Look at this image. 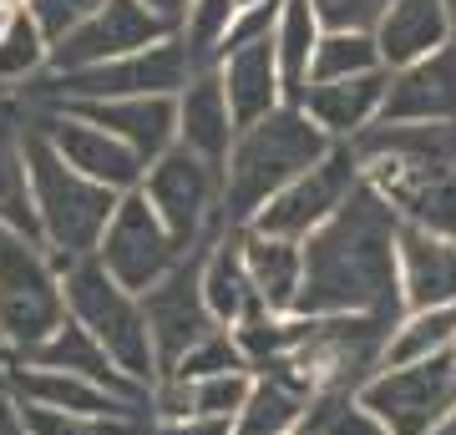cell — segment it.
<instances>
[{"instance_id":"6","label":"cell","mask_w":456,"mask_h":435,"mask_svg":"<svg viewBox=\"0 0 456 435\" xmlns=\"http://www.w3.org/2000/svg\"><path fill=\"white\" fill-rule=\"evenodd\" d=\"M66 324L61 269L41 243L0 233V350L26 359Z\"/></svg>"},{"instance_id":"8","label":"cell","mask_w":456,"mask_h":435,"mask_svg":"<svg viewBox=\"0 0 456 435\" xmlns=\"http://www.w3.org/2000/svg\"><path fill=\"white\" fill-rule=\"evenodd\" d=\"M137 193L163 218V228L178 238V248H203L213 233H224V167L203 162L188 147H167L158 162H147Z\"/></svg>"},{"instance_id":"7","label":"cell","mask_w":456,"mask_h":435,"mask_svg":"<svg viewBox=\"0 0 456 435\" xmlns=\"http://www.w3.org/2000/svg\"><path fill=\"white\" fill-rule=\"evenodd\" d=\"M193 77V61L178 36L158 46L117 56V61L66 71V77H41V107H77V101H127V97H178Z\"/></svg>"},{"instance_id":"23","label":"cell","mask_w":456,"mask_h":435,"mask_svg":"<svg viewBox=\"0 0 456 435\" xmlns=\"http://www.w3.org/2000/svg\"><path fill=\"white\" fill-rule=\"evenodd\" d=\"M233 137H239V122L228 112L218 71H213V66L208 71H193L188 86L178 92V147L198 152V157L213 162V167H224Z\"/></svg>"},{"instance_id":"3","label":"cell","mask_w":456,"mask_h":435,"mask_svg":"<svg viewBox=\"0 0 456 435\" xmlns=\"http://www.w3.org/2000/svg\"><path fill=\"white\" fill-rule=\"evenodd\" d=\"M330 147L335 142L305 117V107L289 101L239 127L224 162V208H218L224 228H248L294 178H305L320 157H330Z\"/></svg>"},{"instance_id":"35","label":"cell","mask_w":456,"mask_h":435,"mask_svg":"<svg viewBox=\"0 0 456 435\" xmlns=\"http://www.w3.org/2000/svg\"><path fill=\"white\" fill-rule=\"evenodd\" d=\"M233 370H248L244 350H239V339H233V329H213L208 339H198L193 350L173 365V380H208V375H233ZM254 375V370H248ZM163 380V375H158Z\"/></svg>"},{"instance_id":"27","label":"cell","mask_w":456,"mask_h":435,"mask_svg":"<svg viewBox=\"0 0 456 435\" xmlns=\"http://www.w3.org/2000/svg\"><path fill=\"white\" fill-rule=\"evenodd\" d=\"M320 16H314L310 0H284L274 20V61H279V81H284V101L299 107L305 92H310V66L314 51H320Z\"/></svg>"},{"instance_id":"13","label":"cell","mask_w":456,"mask_h":435,"mask_svg":"<svg viewBox=\"0 0 456 435\" xmlns=\"http://www.w3.org/2000/svg\"><path fill=\"white\" fill-rule=\"evenodd\" d=\"M198 254L203 248H193L163 284L137 294L147 314V334H152V355H158V375H167L198 339H208L218 329L208 304H203V289H198Z\"/></svg>"},{"instance_id":"28","label":"cell","mask_w":456,"mask_h":435,"mask_svg":"<svg viewBox=\"0 0 456 435\" xmlns=\"http://www.w3.org/2000/svg\"><path fill=\"white\" fill-rule=\"evenodd\" d=\"M456 350V304L452 309H411L401 314L386 339V359L380 370H395V365H421V359L452 355Z\"/></svg>"},{"instance_id":"5","label":"cell","mask_w":456,"mask_h":435,"mask_svg":"<svg viewBox=\"0 0 456 435\" xmlns=\"http://www.w3.org/2000/svg\"><path fill=\"white\" fill-rule=\"evenodd\" d=\"M61 294L66 319L82 324L132 385H158V355H152V334H147V314L137 294L122 289L97 258H77L71 269H61Z\"/></svg>"},{"instance_id":"41","label":"cell","mask_w":456,"mask_h":435,"mask_svg":"<svg viewBox=\"0 0 456 435\" xmlns=\"http://www.w3.org/2000/svg\"><path fill=\"white\" fill-rule=\"evenodd\" d=\"M0 435H26V425L16 420V410H11V400H5V410H0Z\"/></svg>"},{"instance_id":"45","label":"cell","mask_w":456,"mask_h":435,"mask_svg":"<svg viewBox=\"0 0 456 435\" xmlns=\"http://www.w3.org/2000/svg\"><path fill=\"white\" fill-rule=\"evenodd\" d=\"M452 20H456V0H452Z\"/></svg>"},{"instance_id":"47","label":"cell","mask_w":456,"mask_h":435,"mask_svg":"<svg viewBox=\"0 0 456 435\" xmlns=\"http://www.w3.org/2000/svg\"><path fill=\"white\" fill-rule=\"evenodd\" d=\"M452 365H456V350H452Z\"/></svg>"},{"instance_id":"26","label":"cell","mask_w":456,"mask_h":435,"mask_svg":"<svg viewBox=\"0 0 456 435\" xmlns=\"http://www.w3.org/2000/svg\"><path fill=\"white\" fill-rule=\"evenodd\" d=\"M26 365L82 375V380H97V385H107L112 395H127V400H142V405H147V390H142V385H132L127 375L112 365V355H107V350H102V344L86 334L77 319H66L61 329L46 339V344H36L31 355H26Z\"/></svg>"},{"instance_id":"36","label":"cell","mask_w":456,"mask_h":435,"mask_svg":"<svg viewBox=\"0 0 456 435\" xmlns=\"http://www.w3.org/2000/svg\"><path fill=\"white\" fill-rule=\"evenodd\" d=\"M102 5H107V0H26V16H31L36 26H41V36L56 46V41H66L77 26H86Z\"/></svg>"},{"instance_id":"2","label":"cell","mask_w":456,"mask_h":435,"mask_svg":"<svg viewBox=\"0 0 456 435\" xmlns=\"http://www.w3.org/2000/svg\"><path fill=\"white\" fill-rule=\"evenodd\" d=\"M360 178L395 208L401 223L456 238V122L386 127L375 122L350 142Z\"/></svg>"},{"instance_id":"38","label":"cell","mask_w":456,"mask_h":435,"mask_svg":"<svg viewBox=\"0 0 456 435\" xmlns=\"http://www.w3.org/2000/svg\"><path fill=\"white\" fill-rule=\"evenodd\" d=\"M320 435H386V425H380V420H370L355 400H350L345 410H330L325 431H320Z\"/></svg>"},{"instance_id":"1","label":"cell","mask_w":456,"mask_h":435,"mask_svg":"<svg viewBox=\"0 0 456 435\" xmlns=\"http://www.w3.org/2000/svg\"><path fill=\"white\" fill-rule=\"evenodd\" d=\"M395 233L401 218L370 182L360 178L335 218L305 238V289L294 314L330 319V314H380L401 319V274H395Z\"/></svg>"},{"instance_id":"37","label":"cell","mask_w":456,"mask_h":435,"mask_svg":"<svg viewBox=\"0 0 456 435\" xmlns=\"http://www.w3.org/2000/svg\"><path fill=\"white\" fill-rule=\"evenodd\" d=\"M314 16H320V26L325 31H365L375 36V26L386 20V11H391L395 0H310Z\"/></svg>"},{"instance_id":"11","label":"cell","mask_w":456,"mask_h":435,"mask_svg":"<svg viewBox=\"0 0 456 435\" xmlns=\"http://www.w3.org/2000/svg\"><path fill=\"white\" fill-rule=\"evenodd\" d=\"M355 188H360L355 152H350V147H330V157H320L305 178H294L248 228H254V233H269V238L305 243L310 233H320V228L350 203Z\"/></svg>"},{"instance_id":"14","label":"cell","mask_w":456,"mask_h":435,"mask_svg":"<svg viewBox=\"0 0 456 435\" xmlns=\"http://www.w3.org/2000/svg\"><path fill=\"white\" fill-rule=\"evenodd\" d=\"M31 127L46 137L56 152H61L66 167H77L82 178L102 182V188H112L117 197L122 193H137V182H142V157L132 152V147H122L112 137V132L92 127L86 117L77 112H61V107H41V112L31 117Z\"/></svg>"},{"instance_id":"33","label":"cell","mask_w":456,"mask_h":435,"mask_svg":"<svg viewBox=\"0 0 456 435\" xmlns=\"http://www.w3.org/2000/svg\"><path fill=\"white\" fill-rule=\"evenodd\" d=\"M188 385V420H228L244 410V400L254 395V375L233 370V375H208V380H183Z\"/></svg>"},{"instance_id":"29","label":"cell","mask_w":456,"mask_h":435,"mask_svg":"<svg viewBox=\"0 0 456 435\" xmlns=\"http://www.w3.org/2000/svg\"><path fill=\"white\" fill-rule=\"evenodd\" d=\"M305 410H310V400L294 385H284L274 375H254V395L233 415L228 435H294L299 420H305Z\"/></svg>"},{"instance_id":"34","label":"cell","mask_w":456,"mask_h":435,"mask_svg":"<svg viewBox=\"0 0 456 435\" xmlns=\"http://www.w3.org/2000/svg\"><path fill=\"white\" fill-rule=\"evenodd\" d=\"M26 435H142L147 420H102V415H66V410H36V405H11Z\"/></svg>"},{"instance_id":"39","label":"cell","mask_w":456,"mask_h":435,"mask_svg":"<svg viewBox=\"0 0 456 435\" xmlns=\"http://www.w3.org/2000/svg\"><path fill=\"white\" fill-rule=\"evenodd\" d=\"M142 435H228V420H147Z\"/></svg>"},{"instance_id":"30","label":"cell","mask_w":456,"mask_h":435,"mask_svg":"<svg viewBox=\"0 0 456 435\" xmlns=\"http://www.w3.org/2000/svg\"><path fill=\"white\" fill-rule=\"evenodd\" d=\"M51 61V41L41 36L26 11H11L5 16V31H0V92H16L26 81H41Z\"/></svg>"},{"instance_id":"40","label":"cell","mask_w":456,"mask_h":435,"mask_svg":"<svg viewBox=\"0 0 456 435\" xmlns=\"http://www.w3.org/2000/svg\"><path fill=\"white\" fill-rule=\"evenodd\" d=\"M137 5H147V11L167 26V31L178 36V26H183V16H188V5H193V0H137Z\"/></svg>"},{"instance_id":"9","label":"cell","mask_w":456,"mask_h":435,"mask_svg":"<svg viewBox=\"0 0 456 435\" xmlns=\"http://www.w3.org/2000/svg\"><path fill=\"white\" fill-rule=\"evenodd\" d=\"M355 405L386 425V435H431L456 410V365L452 355L375 370L355 390Z\"/></svg>"},{"instance_id":"16","label":"cell","mask_w":456,"mask_h":435,"mask_svg":"<svg viewBox=\"0 0 456 435\" xmlns=\"http://www.w3.org/2000/svg\"><path fill=\"white\" fill-rule=\"evenodd\" d=\"M386 127H431V122H456V41L431 51L426 61H411L391 71L386 101H380Z\"/></svg>"},{"instance_id":"25","label":"cell","mask_w":456,"mask_h":435,"mask_svg":"<svg viewBox=\"0 0 456 435\" xmlns=\"http://www.w3.org/2000/svg\"><path fill=\"white\" fill-rule=\"evenodd\" d=\"M0 233L41 243V223H36L31 203V167H26V122L5 101H0Z\"/></svg>"},{"instance_id":"19","label":"cell","mask_w":456,"mask_h":435,"mask_svg":"<svg viewBox=\"0 0 456 435\" xmlns=\"http://www.w3.org/2000/svg\"><path fill=\"white\" fill-rule=\"evenodd\" d=\"M61 112L86 117L92 127L112 132L122 147H132L137 157L158 162L167 147H178V97H127V101H77Z\"/></svg>"},{"instance_id":"20","label":"cell","mask_w":456,"mask_h":435,"mask_svg":"<svg viewBox=\"0 0 456 435\" xmlns=\"http://www.w3.org/2000/svg\"><path fill=\"white\" fill-rule=\"evenodd\" d=\"M391 71H365V77H345V81H320L305 92V117L325 132L335 147H350L365 127L380 122V101H386Z\"/></svg>"},{"instance_id":"17","label":"cell","mask_w":456,"mask_h":435,"mask_svg":"<svg viewBox=\"0 0 456 435\" xmlns=\"http://www.w3.org/2000/svg\"><path fill=\"white\" fill-rule=\"evenodd\" d=\"M395 274L401 309H452L456 304V238L431 228L401 223L395 233Z\"/></svg>"},{"instance_id":"31","label":"cell","mask_w":456,"mask_h":435,"mask_svg":"<svg viewBox=\"0 0 456 435\" xmlns=\"http://www.w3.org/2000/svg\"><path fill=\"white\" fill-rule=\"evenodd\" d=\"M233 20H239V0H193V5H188V16H183V26H178V41H183V51H188L193 71L218 66V51H224Z\"/></svg>"},{"instance_id":"21","label":"cell","mask_w":456,"mask_h":435,"mask_svg":"<svg viewBox=\"0 0 456 435\" xmlns=\"http://www.w3.org/2000/svg\"><path fill=\"white\" fill-rule=\"evenodd\" d=\"M456 41L452 0H395L386 20L375 26V46H380V66L401 71L411 61H426L431 51Z\"/></svg>"},{"instance_id":"43","label":"cell","mask_w":456,"mask_h":435,"mask_svg":"<svg viewBox=\"0 0 456 435\" xmlns=\"http://www.w3.org/2000/svg\"><path fill=\"white\" fill-rule=\"evenodd\" d=\"M11 11H26V0H0V16H11Z\"/></svg>"},{"instance_id":"15","label":"cell","mask_w":456,"mask_h":435,"mask_svg":"<svg viewBox=\"0 0 456 435\" xmlns=\"http://www.w3.org/2000/svg\"><path fill=\"white\" fill-rule=\"evenodd\" d=\"M5 400H11V405H36V410H66V415L147 420V405L142 400L112 395L107 385L82 380V375L41 370V365H26V359H16V365H11V375H5Z\"/></svg>"},{"instance_id":"10","label":"cell","mask_w":456,"mask_h":435,"mask_svg":"<svg viewBox=\"0 0 456 435\" xmlns=\"http://www.w3.org/2000/svg\"><path fill=\"white\" fill-rule=\"evenodd\" d=\"M188 254H193V248H178V238L163 228L158 213L147 208L142 193H122L117 197L112 223H107V233H102V243H97L92 258H97L122 289L147 294L152 284H163Z\"/></svg>"},{"instance_id":"18","label":"cell","mask_w":456,"mask_h":435,"mask_svg":"<svg viewBox=\"0 0 456 435\" xmlns=\"http://www.w3.org/2000/svg\"><path fill=\"white\" fill-rule=\"evenodd\" d=\"M198 289H203V304H208L218 329H244L248 319L264 314L259 294L248 284V269H244V228H224V233H213L203 243V254H198Z\"/></svg>"},{"instance_id":"22","label":"cell","mask_w":456,"mask_h":435,"mask_svg":"<svg viewBox=\"0 0 456 435\" xmlns=\"http://www.w3.org/2000/svg\"><path fill=\"white\" fill-rule=\"evenodd\" d=\"M213 71H218V81H224L228 112H233L239 127H248V122H259V117H269V112L284 107V81H279V61H274V36L224 51Z\"/></svg>"},{"instance_id":"24","label":"cell","mask_w":456,"mask_h":435,"mask_svg":"<svg viewBox=\"0 0 456 435\" xmlns=\"http://www.w3.org/2000/svg\"><path fill=\"white\" fill-rule=\"evenodd\" d=\"M244 269H248V284L259 294L264 314H279V319L294 314L299 289H305V243L269 238V233L244 228Z\"/></svg>"},{"instance_id":"48","label":"cell","mask_w":456,"mask_h":435,"mask_svg":"<svg viewBox=\"0 0 456 435\" xmlns=\"http://www.w3.org/2000/svg\"><path fill=\"white\" fill-rule=\"evenodd\" d=\"M0 410H5V400H0Z\"/></svg>"},{"instance_id":"32","label":"cell","mask_w":456,"mask_h":435,"mask_svg":"<svg viewBox=\"0 0 456 435\" xmlns=\"http://www.w3.org/2000/svg\"><path fill=\"white\" fill-rule=\"evenodd\" d=\"M365 71H386L375 36H365V31H325L320 36V51H314V66H310V86L365 77Z\"/></svg>"},{"instance_id":"12","label":"cell","mask_w":456,"mask_h":435,"mask_svg":"<svg viewBox=\"0 0 456 435\" xmlns=\"http://www.w3.org/2000/svg\"><path fill=\"white\" fill-rule=\"evenodd\" d=\"M167 26L147 5L137 0H107L97 16L77 26V31L51 46V61L46 71L51 77H66V71H86V66H102V61H117V56H132V51H147L167 41Z\"/></svg>"},{"instance_id":"46","label":"cell","mask_w":456,"mask_h":435,"mask_svg":"<svg viewBox=\"0 0 456 435\" xmlns=\"http://www.w3.org/2000/svg\"><path fill=\"white\" fill-rule=\"evenodd\" d=\"M0 31H5V16H0Z\"/></svg>"},{"instance_id":"42","label":"cell","mask_w":456,"mask_h":435,"mask_svg":"<svg viewBox=\"0 0 456 435\" xmlns=\"http://www.w3.org/2000/svg\"><path fill=\"white\" fill-rule=\"evenodd\" d=\"M11 365H16V359H11L5 350H0V400H5V375H11Z\"/></svg>"},{"instance_id":"4","label":"cell","mask_w":456,"mask_h":435,"mask_svg":"<svg viewBox=\"0 0 456 435\" xmlns=\"http://www.w3.org/2000/svg\"><path fill=\"white\" fill-rule=\"evenodd\" d=\"M26 167H31V203H36V223H41V248L56 258V269H71L77 258H92L117 213V193L82 178L77 167H66L61 152L31 127V117H26Z\"/></svg>"},{"instance_id":"44","label":"cell","mask_w":456,"mask_h":435,"mask_svg":"<svg viewBox=\"0 0 456 435\" xmlns=\"http://www.w3.org/2000/svg\"><path fill=\"white\" fill-rule=\"evenodd\" d=\"M244 5H264V0H239V11H244Z\"/></svg>"}]
</instances>
